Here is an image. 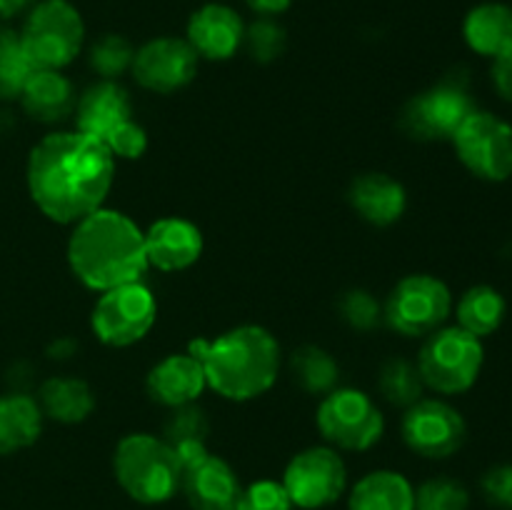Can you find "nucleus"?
Masks as SVG:
<instances>
[{"label":"nucleus","instance_id":"29","mask_svg":"<svg viewBox=\"0 0 512 510\" xmlns=\"http://www.w3.org/2000/svg\"><path fill=\"white\" fill-rule=\"evenodd\" d=\"M378 388L388 403L400 405V408H410V405L423 398L425 383L420 378L418 365L405 358H390L380 368Z\"/></svg>","mask_w":512,"mask_h":510},{"label":"nucleus","instance_id":"37","mask_svg":"<svg viewBox=\"0 0 512 510\" xmlns=\"http://www.w3.org/2000/svg\"><path fill=\"white\" fill-rule=\"evenodd\" d=\"M480 493L493 508L512 510V465L500 463L485 470L480 478Z\"/></svg>","mask_w":512,"mask_h":510},{"label":"nucleus","instance_id":"12","mask_svg":"<svg viewBox=\"0 0 512 510\" xmlns=\"http://www.w3.org/2000/svg\"><path fill=\"white\" fill-rule=\"evenodd\" d=\"M450 143L475 178L503 183L512 175V125L495 113L475 110Z\"/></svg>","mask_w":512,"mask_h":510},{"label":"nucleus","instance_id":"26","mask_svg":"<svg viewBox=\"0 0 512 510\" xmlns=\"http://www.w3.org/2000/svg\"><path fill=\"white\" fill-rule=\"evenodd\" d=\"M208 433V415H205L203 408L190 403L183 405V408H173V415H170L168 423H165L163 440L175 450L180 465L188 468V465L198 463L200 458H205V455L210 453Z\"/></svg>","mask_w":512,"mask_h":510},{"label":"nucleus","instance_id":"4","mask_svg":"<svg viewBox=\"0 0 512 510\" xmlns=\"http://www.w3.org/2000/svg\"><path fill=\"white\" fill-rule=\"evenodd\" d=\"M113 473L130 500L140 505H160L180 490L183 465L163 438L130 433L115 445Z\"/></svg>","mask_w":512,"mask_h":510},{"label":"nucleus","instance_id":"30","mask_svg":"<svg viewBox=\"0 0 512 510\" xmlns=\"http://www.w3.org/2000/svg\"><path fill=\"white\" fill-rule=\"evenodd\" d=\"M135 45L125 35L105 33L88 48V63L100 80H118L133 68Z\"/></svg>","mask_w":512,"mask_h":510},{"label":"nucleus","instance_id":"10","mask_svg":"<svg viewBox=\"0 0 512 510\" xmlns=\"http://www.w3.org/2000/svg\"><path fill=\"white\" fill-rule=\"evenodd\" d=\"M155 320L158 300L143 280H135L100 293L90 315V328L100 343L110 348H128L150 333Z\"/></svg>","mask_w":512,"mask_h":510},{"label":"nucleus","instance_id":"19","mask_svg":"<svg viewBox=\"0 0 512 510\" xmlns=\"http://www.w3.org/2000/svg\"><path fill=\"white\" fill-rule=\"evenodd\" d=\"M348 200L355 213L370 225L388 228L395 225L408 210V193L403 183L388 173H363L350 183Z\"/></svg>","mask_w":512,"mask_h":510},{"label":"nucleus","instance_id":"39","mask_svg":"<svg viewBox=\"0 0 512 510\" xmlns=\"http://www.w3.org/2000/svg\"><path fill=\"white\" fill-rule=\"evenodd\" d=\"M245 3L258 18H275V15H283L285 10H290L293 0H245Z\"/></svg>","mask_w":512,"mask_h":510},{"label":"nucleus","instance_id":"13","mask_svg":"<svg viewBox=\"0 0 512 510\" xmlns=\"http://www.w3.org/2000/svg\"><path fill=\"white\" fill-rule=\"evenodd\" d=\"M405 445L430 460H443L458 453L468 440V425L458 408L438 398H420L405 408L400 423Z\"/></svg>","mask_w":512,"mask_h":510},{"label":"nucleus","instance_id":"31","mask_svg":"<svg viewBox=\"0 0 512 510\" xmlns=\"http://www.w3.org/2000/svg\"><path fill=\"white\" fill-rule=\"evenodd\" d=\"M470 493L460 480L435 475L415 488V510H468Z\"/></svg>","mask_w":512,"mask_h":510},{"label":"nucleus","instance_id":"40","mask_svg":"<svg viewBox=\"0 0 512 510\" xmlns=\"http://www.w3.org/2000/svg\"><path fill=\"white\" fill-rule=\"evenodd\" d=\"M20 50V33L10 25L0 23V60Z\"/></svg>","mask_w":512,"mask_h":510},{"label":"nucleus","instance_id":"27","mask_svg":"<svg viewBox=\"0 0 512 510\" xmlns=\"http://www.w3.org/2000/svg\"><path fill=\"white\" fill-rule=\"evenodd\" d=\"M505 298L500 290H495L493 285H473L470 290H465L463 298L458 300V328L468 330L475 338H488L495 330L503 325L505 320Z\"/></svg>","mask_w":512,"mask_h":510},{"label":"nucleus","instance_id":"2","mask_svg":"<svg viewBox=\"0 0 512 510\" xmlns=\"http://www.w3.org/2000/svg\"><path fill=\"white\" fill-rule=\"evenodd\" d=\"M68 265L85 288L98 293L143 280L148 270L143 230L120 210L98 208L73 225Z\"/></svg>","mask_w":512,"mask_h":510},{"label":"nucleus","instance_id":"8","mask_svg":"<svg viewBox=\"0 0 512 510\" xmlns=\"http://www.w3.org/2000/svg\"><path fill=\"white\" fill-rule=\"evenodd\" d=\"M475 100L463 78H445L405 103L400 128L420 143L453 140L460 125L475 113Z\"/></svg>","mask_w":512,"mask_h":510},{"label":"nucleus","instance_id":"7","mask_svg":"<svg viewBox=\"0 0 512 510\" xmlns=\"http://www.w3.org/2000/svg\"><path fill=\"white\" fill-rule=\"evenodd\" d=\"M315 423L330 448L350 453L370 450L385 433L383 413L375 400L358 388H335L323 395Z\"/></svg>","mask_w":512,"mask_h":510},{"label":"nucleus","instance_id":"17","mask_svg":"<svg viewBox=\"0 0 512 510\" xmlns=\"http://www.w3.org/2000/svg\"><path fill=\"white\" fill-rule=\"evenodd\" d=\"M180 490L193 510H235L243 485L228 460L208 453L183 468Z\"/></svg>","mask_w":512,"mask_h":510},{"label":"nucleus","instance_id":"23","mask_svg":"<svg viewBox=\"0 0 512 510\" xmlns=\"http://www.w3.org/2000/svg\"><path fill=\"white\" fill-rule=\"evenodd\" d=\"M348 510H415V488L398 470H373L350 488Z\"/></svg>","mask_w":512,"mask_h":510},{"label":"nucleus","instance_id":"15","mask_svg":"<svg viewBox=\"0 0 512 510\" xmlns=\"http://www.w3.org/2000/svg\"><path fill=\"white\" fill-rule=\"evenodd\" d=\"M245 38V20L233 5L205 3L193 10L185 25V40L205 60H230Z\"/></svg>","mask_w":512,"mask_h":510},{"label":"nucleus","instance_id":"34","mask_svg":"<svg viewBox=\"0 0 512 510\" xmlns=\"http://www.w3.org/2000/svg\"><path fill=\"white\" fill-rule=\"evenodd\" d=\"M235 510H293V503L280 480L263 478L240 490Z\"/></svg>","mask_w":512,"mask_h":510},{"label":"nucleus","instance_id":"25","mask_svg":"<svg viewBox=\"0 0 512 510\" xmlns=\"http://www.w3.org/2000/svg\"><path fill=\"white\" fill-rule=\"evenodd\" d=\"M38 405L45 418L63 425L83 423L95 410V395L90 385L80 378H48L38 390Z\"/></svg>","mask_w":512,"mask_h":510},{"label":"nucleus","instance_id":"1","mask_svg":"<svg viewBox=\"0 0 512 510\" xmlns=\"http://www.w3.org/2000/svg\"><path fill=\"white\" fill-rule=\"evenodd\" d=\"M115 180V158L80 130L50 133L30 150L25 183L48 220L75 225L103 208Z\"/></svg>","mask_w":512,"mask_h":510},{"label":"nucleus","instance_id":"22","mask_svg":"<svg viewBox=\"0 0 512 510\" xmlns=\"http://www.w3.org/2000/svg\"><path fill=\"white\" fill-rule=\"evenodd\" d=\"M463 38L473 53L483 58H500L512 50V5L480 3L465 15Z\"/></svg>","mask_w":512,"mask_h":510},{"label":"nucleus","instance_id":"18","mask_svg":"<svg viewBox=\"0 0 512 510\" xmlns=\"http://www.w3.org/2000/svg\"><path fill=\"white\" fill-rule=\"evenodd\" d=\"M208 388L200 360L193 353L165 355L160 363L150 368L145 378V390L150 400L165 408H183V405L198 403L203 390Z\"/></svg>","mask_w":512,"mask_h":510},{"label":"nucleus","instance_id":"41","mask_svg":"<svg viewBox=\"0 0 512 510\" xmlns=\"http://www.w3.org/2000/svg\"><path fill=\"white\" fill-rule=\"evenodd\" d=\"M33 3L35 0H0V23L28 13V10L33 8Z\"/></svg>","mask_w":512,"mask_h":510},{"label":"nucleus","instance_id":"6","mask_svg":"<svg viewBox=\"0 0 512 510\" xmlns=\"http://www.w3.org/2000/svg\"><path fill=\"white\" fill-rule=\"evenodd\" d=\"M483 363V340L458 325L430 333L415 360L425 388L440 395H458L473 388Z\"/></svg>","mask_w":512,"mask_h":510},{"label":"nucleus","instance_id":"14","mask_svg":"<svg viewBox=\"0 0 512 510\" xmlns=\"http://www.w3.org/2000/svg\"><path fill=\"white\" fill-rule=\"evenodd\" d=\"M198 63V53L190 48L188 40L175 38V35H160V38H150L148 43L135 48L130 73L140 88L168 95L193 83L198 75Z\"/></svg>","mask_w":512,"mask_h":510},{"label":"nucleus","instance_id":"16","mask_svg":"<svg viewBox=\"0 0 512 510\" xmlns=\"http://www.w3.org/2000/svg\"><path fill=\"white\" fill-rule=\"evenodd\" d=\"M145 258L148 268L163 270V273H180L195 265L203 255V233L190 220L168 215L160 218L143 230Z\"/></svg>","mask_w":512,"mask_h":510},{"label":"nucleus","instance_id":"9","mask_svg":"<svg viewBox=\"0 0 512 510\" xmlns=\"http://www.w3.org/2000/svg\"><path fill=\"white\" fill-rule=\"evenodd\" d=\"M453 295L440 278L428 273L405 275L383 305V320L405 338H428L448 320Z\"/></svg>","mask_w":512,"mask_h":510},{"label":"nucleus","instance_id":"38","mask_svg":"<svg viewBox=\"0 0 512 510\" xmlns=\"http://www.w3.org/2000/svg\"><path fill=\"white\" fill-rule=\"evenodd\" d=\"M493 85L500 98L512 103V50L493 60Z\"/></svg>","mask_w":512,"mask_h":510},{"label":"nucleus","instance_id":"33","mask_svg":"<svg viewBox=\"0 0 512 510\" xmlns=\"http://www.w3.org/2000/svg\"><path fill=\"white\" fill-rule=\"evenodd\" d=\"M338 310H340V318H343L350 328L363 330V333L373 330L375 325L383 320V305L375 300L373 293L360 288L348 290V293L340 298Z\"/></svg>","mask_w":512,"mask_h":510},{"label":"nucleus","instance_id":"28","mask_svg":"<svg viewBox=\"0 0 512 510\" xmlns=\"http://www.w3.org/2000/svg\"><path fill=\"white\" fill-rule=\"evenodd\" d=\"M290 373L305 393L323 398L330 390L338 388L340 365L328 350L318 345H303L290 355Z\"/></svg>","mask_w":512,"mask_h":510},{"label":"nucleus","instance_id":"32","mask_svg":"<svg viewBox=\"0 0 512 510\" xmlns=\"http://www.w3.org/2000/svg\"><path fill=\"white\" fill-rule=\"evenodd\" d=\"M285 45H288V35L275 18H255L253 23L245 25L243 48L258 63L278 60L285 53Z\"/></svg>","mask_w":512,"mask_h":510},{"label":"nucleus","instance_id":"35","mask_svg":"<svg viewBox=\"0 0 512 510\" xmlns=\"http://www.w3.org/2000/svg\"><path fill=\"white\" fill-rule=\"evenodd\" d=\"M105 148L110 150L113 158H123V160H138L143 158L145 150H148V133L140 123H135L133 118L120 123L108 138L103 140Z\"/></svg>","mask_w":512,"mask_h":510},{"label":"nucleus","instance_id":"11","mask_svg":"<svg viewBox=\"0 0 512 510\" xmlns=\"http://www.w3.org/2000/svg\"><path fill=\"white\" fill-rule=\"evenodd\" d=\"M293 508L323 510L338 503L348 490V468L340 453L330 445H310L288 460L283 473Z\"/></svg>","mask_w":512,"mask_h":510},{"label":"nucleus","instance_id":"36","mask_svg":"<svg viewBox=\"0 0 512 510\" xmlns=\"http://www.w3.org/2000/svg\"><path fill=\"white\" fill-rule=\"evenodd\" d=\"M33 70L35 68L25 58L23 48L0 60V100H20V93H23Z\"/></svg>","mask_w":512,"mask_h":510},{"label":"nucleus","instance_id":"5","mask_svg":"<svg viewBox=\"0 0 512 510\" xmlns=\"http://www.w3.org/2000/svg\"><path fill=\"white\" fill-rule=\"evenodd\" d=\"M18 33L35 70H63L83 50L85 20L70 0H35Z\"/></svg>","mask_w":512,"mask_h":510},{"label":"nucleus","instance_id":"21","mask_svg":"<svg viewBox=\"0 0 512 510\" xmlns=\"http://www.w3.org/2000/svg\"><path fill=\"white\" fill-rule=\"evenodd\" d=\"M75 88L63 70H33L20 93V105L38 123H60L75 113Z\"/></svg>","mask_w":512,"mask_h":510},{"label":"nucleus","instance_id":"20","mask_svg":"<svg viewBox=\"0 0 512 510\" xmlns=\"http://www.w3.org/2000/svg\"><path fill=\"white\" fill-rule=\"evenodd\" d=\"M133 118L130 95L118 80H98L75 103V120L80 133L103 143L120 123Z\"/></svg>","mask_w":512,"mask_h":510},{"label":"nucleus","instance_id":"24","mask_svg":"<svg viewBox=\"0 0 512 510\" xmlns=\"http://www.w3.org/2000/svg\"><path fill=\"white\" fill-rule=\"evenodd\" d=\"M43 410L25 393L0 395V455L30 448L43 433Z\"/></svg>","mask_w":512,"mask_h":510},{"label":"nucleus","instance_id":"3","mask_svg":"<svg viewBox=\"0 0 512 510\" xmlns=\"http://www.w3.org/2000/svg\"><path fill=\"white\" fill-rule=\"evenodd\" d=\"M190 353L200 360L210 390L233 403L268 393L280 373V345L263 325H238L215 340H193Z\"/></svg>","mask_w":512,"mask_h":510}]
</instances>
